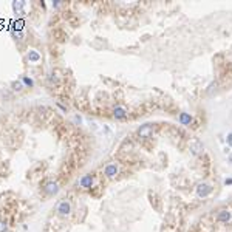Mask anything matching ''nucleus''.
Returning <instances> with one entry per match:
<instances>
[{
  "mask_svg": "<svg viewBox=\"0 0 232 232\" xmlns=\"http://www.w3.org/2000/svg\"><path fill=\"white\" fill-rule=\"evenodd\" d=\"M56 212H57L59 217H67V215H70V212H71V204L68 203L67 200H62V201H60V203L57 204V207H56Z\"/></svg>",
  "mask_w": 232,
  "mask_h": 232,
  "instance_id": "nucleus-1",
  "label": "nucleus"
},
{
  "mask_svg": "<svg viewBox=\"0 0 232 232\" xmlns=\"http://www.w3.org/2000/svg\"><path fill=\"white\" fill-rule=\"evenodd\" d=\"M118 172H119V167H118L115 162H110V164H107L104 167V175L107 178H115Z\"/></svg>",
  "mask_w": 232,
  "mask_h": 232,
  "instance_id": "nucleus-2",
  "label": "nucleus"
},
{
  "mask_svg": "<svg viewBox=\"0 0 232 232\" xmlns=\"http://www.w3.org/2000/svg\"><path fill=\"white\" fill-rule=\"evenodd\" d=\"M152 133H153V125L152 124H144L138 130V135L141 136V138H150Z\"/></svg>",
  "mask_w": 232,
  "mask_h": 232,
  "instance_id": "nucleus-3",
  "label": "nucleus"
},
{
  "mask_svg": "<svg viewBox=\"0 0 232 232\" xmlns=\"http://www.w3.org/2000/svg\"><path fill=\"white\" fill-rule=\"evenodd\" d=\"M93 175L91 173H88V175H84V177L79 180V186L81 187H84V189H90L91 186H93Z\"/></svg>",
  "mask_w": 232,
  "mask_h": 232,
  "instance_id": "nucleus-4",
  "label": "nucleus"
},
{
  "mask_svg": "<svg viewBox=\"0 0 232 232\" xmlns=\"http://www.w3.org/2000/svg\"><path fill=\"white\" fill-rule=\"evenodd\" d=\"M43 191H45V193H48V195H56V193L59 192V186H57V183H54V181H48L47 184H45Z\"/></svg>",
  "mask_w": 232,
  "mask_h": 232,
  "instance_id": "nucleus-5",
  "label": "nucleus"
},
{
  "mask_svg": "<svg viewBox=\"0 0 232 232\" xmlns=\"http://www.w3.org/2000/svg\"><path fill=\"white\" fill-rule=\"evenodd\" d=\"M212 192V187L209 184H206V183H201V184H198V187H197V193H198V197H207L209 193Z\"/></svg>",
  "mask_w": 232,
  "mask_h": 232,
  "instance_id": "nucleus-6",
  "label": "nucleus"
},
{
  "mask_svg": "<svg viewBox=\"0 0 232 232\" xmlns=\"http://www.w3.org/2000/svg\"><path fill=\"white\" fill-rule=\"evenodd\" d=\"M232 214L229 211H226V209H221V211H218V214H217V221L220 223H227L231 220Z\"/></svg>",
  "mask_w": 232,
  "mask_h": 232,
  "instance_id": "nucleus-7",
  "label": "nucleus"
},
{
  "mask_svg": "<svg viewBox=\"0 0 232 232\" xmlns=\"http://www.w3.org/2000/svg\"><path fill=\"white\" fill-rule=\"evenodd\" d=\"M203 150H204V146H203V142H201V141L193 139V141L191 142V152L193 155H200Z\"/></svg>",
  "mask_w": 232,
  "mask_h": 232,
  "instance_id": "nucleus-8",
  "label": "nucleus"
},
{
  "mask_svg": "<svg viewBox=\"0 0 232 232\" xmlns=\"http://www.w3.org/2000/svg\"><path fill=\"white\" fill-rule=\"evenodd\" d=\"M128 113L124 107H115V110H113V116H115L116 119H125Z\"/></svg>",
  "mask_w": 232,
  "mask_h": 232,
  "instance_id": "nucleus-9",
  "label": "nucleus"
},
{
  "mask_svg": "<svg viewBox=\"0 0 232 232\" xmlns=\"http://www.w3.org/2000/svg\"><path fill=\"white\" fill-rule=\"evenodd\" d=\"M26 59H28L29 62L36 64V62H39V60H40V54L36 50H31V51H28V54H26Z\"/></svg>",
  "mask_w": 232,
  "mask_h": 232,
  "instance_id": "nucleus-10",
  "label": "nucleus"
},
{
  "mask_svg": "<svg viewBox=\"0 0 232 232\" xmlns=\"http://www.w3.org/2000/svg\"><path fill=\"white\" fill-rule=\"evenodd\" d=\"M23 6H25V2H13V9H14V13L16 14H23Z\"/></svg>",
  "mask_w": 232,
  "mask_h": 232,
  "instance_id": "nucleus-11",
  "label": "nucleus"
},
{
  "mask_svg": "<svg viewBox=\"0 0 232 232\" xmlns=\"http://www.w3.org/2000/svg\"><path fill=\"white\" fill-rule=\"evenodd\" d=\"M178 121H180V124H183V125H189L192 122V116L189 115V113H181Z\"/></svg>",
  "mask_w": 232,
  "mask_h": 232,
  "instance_id": "nucleus-12",
  "label": "nucleus"
},
{
  "mask_svg": "<svg viewBox=\"0 0 232 232\" xmlns=\"http://www.w3.org/2000/svg\"><path fill=\"white\" fill-rule=\"evenodd\" d=\"M20 81H22V84H23V85L29 87V88H31V87H34V81H33L31 78H28V76H22Z\"/></svg>",
  "mask_w": 232,
  "mask_h": 232,
  "instance_id": "nucleus-13",
  "label": "nucleus"
},
{
  "mask_svg": "<svg viewBox=\"0 0 232 232\" xmlns=\"http://www.w3.org/2000/svg\"><path fill=\"white\" fill-rule=\"evenodd\" d=\"M23 25H25V23H23V20H22V19H19L16 23H14V29H16V31H22Z\"/></svg>",
  "mask_w": 232,
  "mask_h": 232,
  "instance_id": "nucleus-14",
  "label": "nucleus"
},
{
  "mask_svg": "<svg viewBox=\"0 0 232 232\" xmlns=\"http://www.w3.org/2000/svg\"><path fill=\"white\" fill-rule=\"evenodd\" d=\"M13 87H14V90L20 91L22 88H23V84H22V81H17V82H14V84H13Z\"/></svg>",
  "mask_w": 232,
  "mask_h": 232,
  "instance_id": "nucleus-15",
  "label": "nucleus"
},
{
  "mask_svg": "<svg viewBox=\"0 0 232 232\" xmlns=\"http://www.w3.org/2000/svg\"><path fill=\"white\" fill-rule=\"evenodd\" d=\"M6 231V221L0 220V232H5Z\"/></svg>",
  "mask_w": 232,
  "mask_h": 232,
  "instance_id": "nucleus-16",
  "label": "nucleus"
},
{
  "mask_svg": "<svg viewBox=\"0 0 232 232\" xmlns=\"http://www.w3.org/2000/svg\"><path fill=\"white\" fill-rule=\"evenodd\" d=\"M226 141H227V144H229V146L232 147V133H229V135H227V138H226Z\"/></svg>",
  "mask_w": 232,
  "mask_h": 232,
  "instance_id": "nucleus-17",
  "label": "nucleus"
},
{
  "mask_svg": "<svg viewBox=\"0 0 232 232\" xmlns=\"http://www.w3.org/2000/svg\"><path fill=\"white\" fill-rule=\"evenodd\" d=\"M224 184H232V178H227V180H224Z\"/></svg>",
  "mask_w": 232,
  "mask_h": 232,
  "instance_id": "nucleus-18",
  "label": "nucleus"
},
{
  "mask_svg": "<svg viewBox=\"0 0 232 232\" xmlns=\"http://www.w3.org/2000/svg\"><path fill=\"white\" fill-rule=\"evenodd\" d=\"M59 5H60V3H59V0H56V2H53V6H54V8H57Z\"/></svg>",
  "mask_w": 232,
  "mask_h": 232,
  "instance_id": "nucleus-19",
  "label": "nucleus"
}]
</instances>
